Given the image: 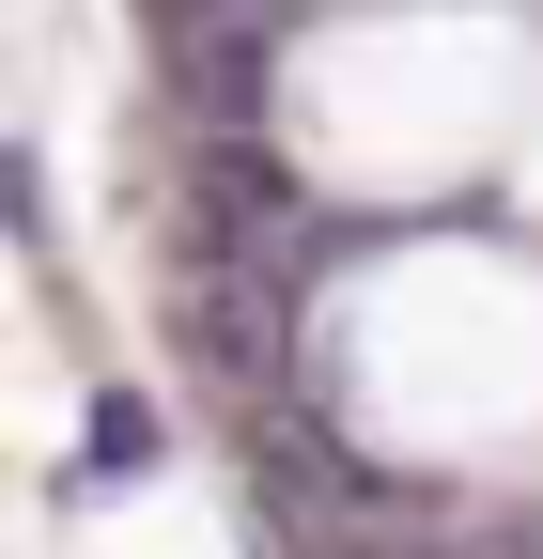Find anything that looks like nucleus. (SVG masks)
I'll list each match as a JSON object with an SVG mask.
<instances>
[{"mask_svg": "<svg viewBox=\"0 0 543 559\" xmlns=\"http://www.w3.org/2000/svg\"><path fill=\"white\" fill-rule=\"evenodd\" d=\"M141 451H156V419H141V404H109V419H94V466H109V481H141Z\"/></svg>", "mask_w": 543, "mask_h": 559, "instance_id": "1", "label": "nucleus"}]
</instances>
